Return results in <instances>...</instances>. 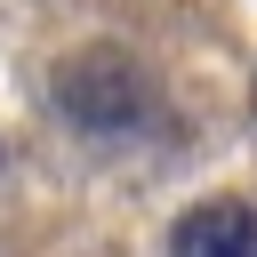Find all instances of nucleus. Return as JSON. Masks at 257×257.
<instances>
[{
  "mask_svg": "<svg viewBox=\"0 0 257 257\" xmlns=\"http://www.w3.org/2000/svg\"><path fill=\"white\" fill-rule=\"evenodd\" d=\"M48 96H56V112L80 137H137L153 120V72L128 48H112V40H88V48L56 56Z\"/></svg>",
  "mask_w": 257,
  "mask_h": 257,
  "instance_id": "f257e3e1",
  "label": "nucleus"
},
{
  "mask_svg": "<svg viewBox=\"0 0 257 257\" xmlns=\"http://www.w3.org/2000/svg\"><path fill=\"white\" fill-rule=\"evenodd\" d=\"M169 257H257V201L209 193L169 225Z\"/></svg>",
  "mask_w": 257,
  "mask_h": 257,
  "instance_id": "f03ea898",
  "label": "nucleus"
},
{
  "mask_svg": "<svg viewBox=\"0 0 257 257\" xmlns=\"http://www.w3.org/2000/svg\"><path fill=\"white\" fill-rule=\"evenodd\" d=\"M249 120H257V80H249Z\"/></svg>",
  "mask_w": 257,
  "mask_h": 257,
  "instance_id": "7ed1b4c3",
  "label": "nucleus"
},
{
  "mask_svg": "<svg viewBox=\"0 0 257 257\" xmlns=\"http://www.w3.org/2000/svg\"><path fill=\"white\" fill-rule=\"evenodd\" d=\"M0 169H8V137H0Z\"/></svg>",
  "mask_w": 257,
  "mask_h": 257,
  "instance_id": "20e7f679",
  "label": "nucleus"
}]
</instances>
